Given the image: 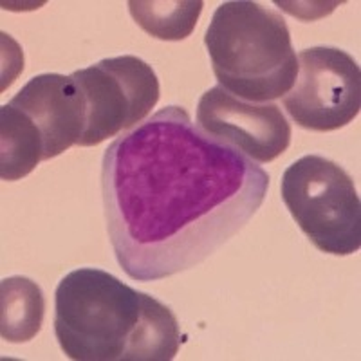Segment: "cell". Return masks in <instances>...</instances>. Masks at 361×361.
Returning <instances> with one entry per match:
<instances>
[{
    "mask_svg": "<svg viewBox=\"0 0 361 361\" xmlns=\"http://www.w3.org/2000/svg\"><path fill=\"white\" fill-rule=\"evenodd\" d=\"M219 87L253 103L283 98L298 73L291 33L280 13L251 0H230L204 35Z\"/></svg>",
    "mask_w": 361,
    "mask_h": 361,
    "instance_id": "3",
    "label": "cell"
},
{
    "mask_svg": "<svg viewBox=\"0 0 361 361\" xmlns=\"http://www.w3.org/2000/svg\"><path fill=\"white\" fill-rule=\"evenodd\" d=\"M45 298L40 286L25 276H9L0 283V336L9 343L33 340L42 329Z\"/></svg>",
    "mask_w": 361,
    "mask_h": 361,
    "instance_id": "9",
    "label": "cell"
},
{
    "mask_svg": "<svg viewBox=\"0 0 361 361\" xmlns=\"http://www.w3.org/2000/svg\"><path fill=\"white\" fill-rule=\"evenodd\" d=\"M71 76L85 102V132L80 147H96L134 128L159 102L157 74L134 54L105 58Z\"/></svg>",
    "mask_w": 361,
    "mask_h": 361,
    "instance_id": "5",
    "label": "cell"
},
{
    "mask_svg": "<svg viewBox=\"0 0 361 361\" xmlns=\"http://www.w3.org/2000/svg\"><path fill=\"white\" fill-rule=\"evenodd\" d=\"M44 161V141L35 123L13 105L0 109V177L18 180Z\"/></svg>",
    "mask_w": 361,
    "mask_h": 361,
    "instance_id": "10",
    "label": "cell"
},
{
    "mask_svg": "<svg viewBox=\"0 0 361 361\" xmlns=\"http://www.w3.org/2000/svg\"><path fill=\"white\" fill-rule=\"evenodd\" d=\"M269 173L170 105L103 154L102 197L119 267L137 282L192 269L259 212Z\"/></svg>",
    "mask_w": 361,
    "mask_h": 361,
    "instance_id": "1",
    "label": "cell"
},
{
    "mask_svg": "<svg viewBox=\"0 0 361 361\" xmlns=\"http://www.w3.org/2000/svg\"><path fill=\"white\" fill-rule=\"evenodd\" d=\"M282 201L305 237L329 255H353L361 247V202L354 180L340 164L304 156L286 169Z\"/></svg>",
    "mask_w": 361,
    "mask_h": 361,
    "instance_id": "4",
    "label": "cell"
},
{
    "mask_svg": "<svg viewBox=\"0 0 361 361\" xmlns=\"http://www.w3.org/2000/svg\"><path fill=\"white\" fill-rule=\"evenodd\" d=\"M9 105L24 112L44 141V161L78 145L85 132V102L73 76L49 73L29 80Z\"/></svg>",
    "mask_w": 361,
    "mask_h": 361,
    "instance_id": "8",
    "label": "cell"
},
{
    "mask_svg": "<svg viewBox=\"0 0 361 361\" xmlns=\"http://www.w3.org/2000/svg\"><path fill=\"white\" fill-rule=\"evenodd\" d=\"M201 0H130L135 24L159 40H185L193 33L202 11Z\"/></svg>",
    "mask_w": 361,
    "mask_h": 361,
    "instance_id": "11",
    "label": "cell"
},
{
    "mask_svg": "<svg viewBox=\"0 0 361 361\" xmlns=\"http://www.w3.org/2000/svg\"><path fill=\"white\" fill-rule=\"evenodd\" d=\"M298 73L283 107L298 127L333 132L349 125L361 107V71L357 62L338 47L300 51Z\"/></svg>",
    "mask_w": 361,
    "mask_h": 361,
    "instance_id": "6",
    "label": "cell"
},
{
    "mask_svg": "<svg viewBox=\"0 0 361 361\" xmlns=\"http://www.w3.org/2000/svg\"><path fill=\"white\" fill-rule=\"evenodd\" d=\"M54 334L74 361H170L180 345L172 309L96 267L60 280Z\"/></svg>",
    "mask_w": 361,
    "mask_h": 361,
    "instance_id": "2",
    "label": "cell"
},
{
    "mask_svg": "<svg viewBox=\"0 0 361 361\" xmlns=\"http://www.w3.org/2000/svg\"><path fill=\"white\" fill-rule=\"evenodd\" d=\"M197 127L257 163H271L291 143V125L275 103H253L212 87L197 105Z\"/></svg>",
    "mask_w": 361,
    "mask_h": 361,
    "instance_id": "7",
    "label": "cell"
}]
</instances>
